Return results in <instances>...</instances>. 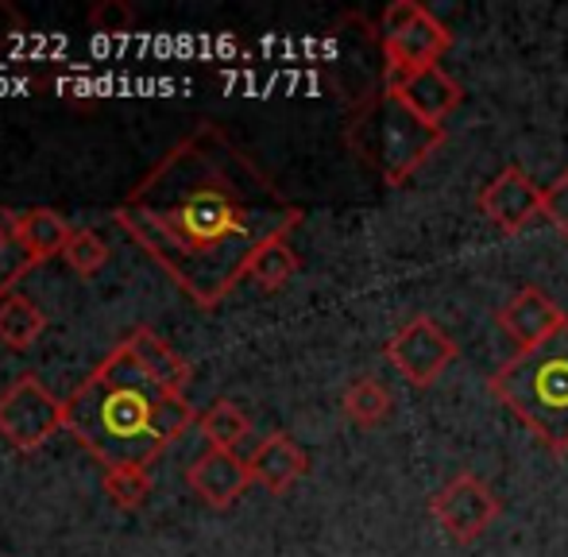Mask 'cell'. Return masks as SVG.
<instances>
[{"mask_svg":"<svg viewBox=\"0 0 568 557\" xmlns=\"http://www.w3.org/2000/svg\"><path fill=\"white\" fill-rule=\"evenodd\" d=\"M197 426H202V437L210 449H229V453H236V445L247 442V434H252V418L232 399L213 403V407L197 418Z\"/></svg>","mask_w":568,"mask_h":557,"instance_id":"cell-20","label":"cell"},{"mask_svg":"<svg viewBox=\"0 0 568 557\" xmlns=\"http://www.w3.org/2000/svg\"><path fill=\"white\" fill-rule=\"evenodd\" d=\"M298 267H302V260H298V252L291 249V233H278L255 249V256L247 260L244 278H252L263 291H283V286L298 275Z\"/></svg>","mask_w":568,"mask_h":557,"instance_id":"cell-16","label":"cell"},{"mask_svg":"<svg viewBox=\"0 0 568 557\" xmlns=\"http://www.w3.org/2000/svg\"><path fill=\"white\" fill-rule=\"evenodd\" d=\"M62 260L70 264V272L78 275H98L101 267L109 264V244L101 233H93V229H74V236H70L67 252H62Z\"/></svg>","mask_w":568,"mask_h":557,"instance_id":"cell-22","label":"cell"},{"mask_svg":"<svg viewBox=\"0 0 568 557\" xmlns=\"http://www.w3.org/2000/svg\"><path fill=\"white\" fill-rule=\"evenodd\" d=\"M116 221L197 306L213 310L263 241L302 225V210L217 121H202L132 186Z\"/></svg>","mask_w":568,"mask_h":557,"instance_id":"cell-1","label":"cell"},{"mask_svg":"<svg viewBox=\"0 0 568 557\" xmlns=\"http://www.w3.org/2000/svg\"><path fill=\"white\" fill-rule=\"evenodd\" d=\"M186 484L202 504L225 512V507H232L247 492L252 468H247L244 457H236V453H229V449H205L202 457L190 460Z\"/></svg>","mask_w":568,"mask_h":557,"instance_id":"cell-12","label":"cell"},{"mask_svg":"<svg viewBox=\"0 0 568 557\" xmlns=\"http://www.w3.org/2000/svg\"><path fill=\"white\" fill-rule=\"evenodd\" d=\"M20 236H23V244H28L31 260L43 264V260L67 252L70 236H74V225H70L62 213L47 210V205H36V210L20 213Z\"/></svg>","mask_w":568,"mask_h":557,"instance_id":"cell-15","label":"cell"},{"mask_svg":"<svg viewBox=\"0 0 568 557\" xmlns=\"http://www.w3.org/2000/svg\"><path fill=\"white\" fill-rule=\"evenodd\" d=\"M499 512H503L499 496L471 473L453 476V480L429 499V515L437 519V527L460 546L484 538L487 527L499 519Z\"/></svg>","mask_w":568,"mask_h":557,"instance_id":"cell-8","label":"cell"},{"mask_svg":"<svg viewBox=\"0 0 568 557\" xmlns=\"http://www.w3.org/2000/svg\"><path fill=\"white\" fill-rule=\"evenodd\" d=\"M67 429V399L51 392L39 376L23 372L0 392V437L20 453H36Z\"/></svg>","mask_w":568,"mask_h":557,"instance_id":"cell-5","label":"cell"},{"mask_svg":"<svg viewBox=\"0 0 568 557\" xmlns=\"http://www.w3.org/2000/svg\"><path fill=\"white\" fill-rule=\"evenodd\" d=\"M341 407H344V418H348V422L372 429V426H379V422L390 418L395 399H390L387 384H379L375 376H359V379H352V384L344 387Z\"/></svg>","mask_w":568,"mask_h":557,"instance_id":"cell-18","label":"cell"},{"mask_svg":"<svg viewBox=\"0 0 568 557\" xmlns=\"http://www.w3.org/2000/svg\"><path fill=\"white\" fill-rule=\"evenodd\" d=\"M383 85L410 109L414 117H422L426 124L442 129L449 121V113L460 105V85L456 78L445 74L442 67H426V70H387L383 74Z\"/></svg>","mask_w":568,"mask_h":557,"instance_id":"cell-10","label":"cell"},{"mask_svg":"<svg viewBox=\"0 0 568 557\" xmlns=\"http://www.w3.org/2000/svg\"><path fill=\"white\" fill-rule=\"evenodd\" d=\"M487 387L546 449L568 453V322L549 341L510 356Z\"/></svg>","mask_w":568,"mask_h":557,"instance_id":"cell-3","label":"cell"},{"mask_svg":"<svg viewBox=\"0 0 568 557\" xmlns=\"http://www.w3.org/2000/svg\"><path fill=\"white\" fill-rule=\"evenodd\" d=\"M36 267L28 244L20 236V213L0 205V298L16 294V283Z\"/></svg>","mask_w":568,"mask_h":557,"instance_id":"cell-19","label":"cell"},{"mask_svg":"<svg viewBox=\"0 0 568 557\" xmlns=\"http://www.w3.org/2000/svg\"><path fill=\"white\" fill-rule=\"evenodd\" d=\"M479 213H484L495 229L515 236V233H523L534 217H541V186H534L530 174L518 163H510L479 190Z\"/></svg>","mask_w":568,"mask_h":557,"instance_id":"cell-9","label":"cell"},{"mask_svg":"<svg viewBox=\"0 0 568 557\" xmlns=\"http://www.w3.org/2000/svg\"><path fill=\"white\" fill-rule=\"evenodd\" d=\"M541 217L568 236V171L557 174V179L541 190Z\"/></svg>","mask_w":568,"mask_h":557,"instance_id":"cell-24","label":"cell"},{"mask_svg":"<svg viewBox=\"0 0 568 557\" xmlns=\"http://www.w3.org/2000/svg\"><path fill=\"white\" fill-rule=\"evenodd\" d=\"M124 345L132 348V356L140 361V368L148 372V376L155 379L159 387H166L171 395H186L190 379H194V368H190V364L182 361V356L174 353V348L166 345V341L159 337L155 330L140 325V330L128 333Z\"/></svg>","mask_w":568,"mask_h":557,"instance_id":"cell-14","label":"cell"},{"mask_svg":"<svg viewBox=\"0 0 568 557\" xmlns=\"http://www.w3.org/2000/svg\"><path fill=\"white\" fill-rule=\"evenodd\" d=\"M344 140L387 186H403L445 143V129H434L422 117H414L387 85H379V93H372L352 113Z\"/></svg>","mask_w":568,"mask_h":557,"instance_id":"cell-4","label":"cell"},{"mask_svg":"<svg viewBox=\"0 0 568 557\" xmlns=\"http://www.w3.org/2000/svg\"><path fill=\"white\" fill-rule=\"evenodd\" d=\"M495 322H499V330L515 341L518 353H526V348H534V345H541V341L554 337L568 317H565V310L557 306L546 291H541V286H523V291H518L515 298L495 314Z\"/></svg>","mask_w":568,"mask_h":557,"instance_id":"cell-11","label":"cell"},{"mask_svg":"<svg viewBox=\"0 0 568 557\" xmlns=\"http://www.w3.org/2000/svg\"><path fill=\"white\" fill-rule=\"evenodd\" d=\"M247 468H252V484L267 488L271 496H283L286 488H294L310 473V457L294 437L267 434L247 457Z\"/></svg>","mask_w":568,"mask_h":557,"instance_id":"cell-13","label":"cell"},{"mask_svg":"<svg viewBox=\"0 0 568 557\" xmlns=\"http://www.w3.org/2000/svg\"><path fill=\"white\" fill-rule=\"evenodd\" d=\"M194 422V403L159 387L124 341L67 395V434L105 468H148Z\"/></svg>","mask_w":568,"mask_h":557,"instance_id":"cell-2","label":"cell"},{"mask_svg":"<svg viewBox=\"0 0 568 557\" xmlns=\"http://www.w3.org/2000/svg\"><path fill=\"white\" fill-rule=\"evenodd\" d=\"M47 330V314L28 298V294H8L0 298V341L16 353L31 348Z\"/></svg>","mask_w":568,"mask_h":557,"instance_id":"cell-17","label":"cell"},{"mask_svg":"<svg viewBox=\"0 0 568 557\" xmlns=\"http://www.w3.org/2000/svg\"><path fill=\"white\" fill-rule=\"evenodd\" d=\"M449 47L453 31L418 0H395L383 12V59H387V70L442 67Z\"/></svg>","mask_w":568,"mask_h":557,"instance_id":"cell-6","label":"cell"},{"mask_svg":"<svg viewBox=\"0 0 568 557\" xmlns=\"http://www.w3.org/2000/svg\"><path fill=\"white\" fill-rule=\"evenodd\" d=\"M105 496L113 499V507H120V512H135L151 496V473L135 465L105 468Z\"/></svg>","mask_w":568,"mask_h":557,"instance_id":"cell-21","label":"cell"},{"mask_svg":"<svg viewBox=\"0 0 568 557\" xmlns=\"http://www.w3.org/2000/svg\"><path fill=\"white\" fill-rule=\"evenodd\" d=\"M383 353L410 387H429L456 361V341L434 317H410L406 325H398Z\"/></svg>","mask_w":568,"mask_h":557,"instance_id":"cell-7","label":"cell"},{"mask_svg":"<svg viewBox=\"0 0 568 557\" xmlns=\"http://www.w3.org/2000/svg\"><path fill=\"white\" fill-rule=\"evenodd\" d=\"M90 23L101 36H128L135 28V8L128 0H101L90 8Z\"/></svg>","mask_w":568,"mask_h":557,"instance_id":"cell-23","label":"cell"}]
</instances>
